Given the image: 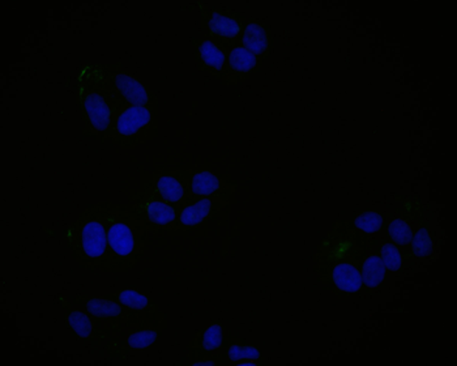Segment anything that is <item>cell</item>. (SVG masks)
<instances>
[{
	"label": "cell",
	"instance_id": "cell-1",
	"mask_svg": "<svg viewBox=\"0 0 457 366\" xmlns=\"http://www.w3.org/2000/svg\"><path fill=\"white\" fill-rule=\"evenodd\" d=\"M148 232L131 207L110 205L107 216L106 274H123L140 263L146 247Z\"/></svg>",
	"mask_w": 457,
	"mask_h": 366
},
{
	"label": "cell",
	"instance_id": "cell-2",
	"mask_svg": "<svg viewBox=\"0 0 457 366\" xmlns=\"http://www.w3.org/2000/svg\"><path fill=\"white\" fill-rule=\"evenodd\" d=\"M112 202L89 205L71 224L67 246L76 263L89 271L107 270V216Z\"/></svg>",
	"mask_w": 457,
	"mask_h": 366
},
{
	"label": "cell",
	"instance_id": "cell-3",
	"mask_svg": "<svg viewBox=\"0 0 457 366\" xmlns=\"http://www.w3.org/2000/svg\"><path fill=\"white\" fill-rule=\"evenodd\" d=\"M78 103L84 135L100 143L109 142L115 115L122 106L107 89L95 66L87 69L79 79Z\"/></svg>",
	"mask_w": 457,
	"mask_h": 366
},
{
	"label": "cell",
	"instance_id": "cell-4",
	"mask_svg": "<svg viewBox=\"0 0 457 366\" xmlns=\"http://www.w3.org/2000/svg\"><path fill=\"white\" fill-rule=\"evenodd\" d=\"M159 112L145 106H122L110 131L109 142L123 149H134L156 139Z\"/></svg>",
	"mask_w": 457,
	"mask_h": 366
},
{
	"label": "cell",
	"instance_id": "cell-5",
	"mask_svg": "<svg viewBox=\"0 0 457 366\" xmlns=\"http://www.w3.org/2000/svg\"><path fill=\"white\" fill-rule=\"evenodd\" d=\"M95 67L120 106H145L159 112L157 96L122 64H95Z\"/></svg>",
	"mask_w": 457,
	"mask_h": 366
},
{
	"label": "cell",
	"instance_id": "cell-6",
	"mask_svg": "<svg viewBox=\"0 0 457 366\" xmlns=\"http://www.w3.org/2000/svg\"><path fill=\"white\" fill-rule=\"evenodd\" d=\"M139 191L180 208L191 199L188 171L161 168L149 171Z\"/></svg>",
	"mask_w": 457,
	"mask_h": 366
},
{
	"label": "cell",
	"instance_id": "cell-7",
	"mask_svg": "<svg viewBox=\"0 0 457 366\" xmlns=\"http://www.w3.org/2000/svg\"><path fill=\"white\" fill-rule=\"evenodd\" d=\"M63 301L88 312L95 320L103 323L110 332H114V337L120 335L132 320L139 318L127 312L120 303L107 295H76L72 297L63 298Z\"/></svg>",
	"mask_w": 457,
	"mask_h": 366
},
{
	"label": "cell",
	"instance_id": "cell-8",
	"mask_svg": "<svg viewBox=\"0 0 457 366\" xmlns=\"http://www.w3.org/2000/svg\"><path fill=\"white\" fill-rule=\"evenodd\" d=\"M131 210L140 220L148 235L156 232H173L179 208L139 191L132 201Z\"/></svg>",
	"mask_w": 457,
	"mask_h": 366
},
{
	"label": "cell",
	"instance_id": "cell-9",
	"mask_svg": "<svg viewBox=\"0 0 457 366\" xmlns=\"http://www.w3.org/2000/svg\"><path fill=\"white\" fill-rule=\"evenodd\" d=\"M168 328L165 315H154V317H141L132 320L126 329L117 335L120 340L123 351H145L159 343L163 329Z\"/></svg>",
	"mask_w": 457,
	"mask_h": 366
},
{
	"label": "cell",
	"instance_id": "cell-10",
	"mask_svg": "<svg viewBox=\"0 0 457 366\" xmlns=\"http://www.w3.org/2000/svg\"><path fill=\"white\" fill-rule=\"evenodd\" d=\"M203 19L210 38L227 49L238 44L246 25L241 13L228 8H213Z\"/></svg>",
	"mask_w": 457,
	"mask_h": 366
},
{
	"label": "cell",
	"instance_id": "cell-11",
	"mask_svg": "<svg viewBox=\"0 0 457 366\" xmlns=\"http://www.w3.org/2000/svg\"><path fill=\"white\" fill-rule=\"evenodd\" d=\"M228 201L212 198H193L179 208L173 232L188 233L202 228L216 218L228 205Z\"/></svg>",
	"mask_w": 457,
	"mask_h": 366
},
{
	"label": "cell",
	"instance_id": "cell-12",
	"mask_svg": "<svg viewBox=\"0 0 457 366\" xmlns=\"http://www.w3.org/2000/svg\"><path fill=\"white\" fill-rule=\"evenodd\" d=\"M318 272L324 283L338 295H355L362 289V276L355 262L318 264Z\"/></svg>",
	"mask_w": 457,
	"mask_h": 366
},
{
	"label": "cell",
	"instance_id": "cell-13",
	"mask_svg": "<svg viewBox=\"0 0 457 366\" xmlns=\"http://www.w3.org/2000/svg\"><path fill=\"white\" fill-rule=\"evenodd\" d=\"M188 187L191 199L212 198L230 202L237 191L233 182L207 169H188Z\"/></svg>",
	"mask_w": 457,
	"mask_h": 366
},
{
	"label": "cell",
	"instance_id": "cell-14",
	"mask_svg": "<svg viewBox=\"0 0 457 366\" xmlns=\"http://www.w3.org/2000/svg\"><path fill=\"white\" fill-rule=\"evenodd\" d=\"M63 305L66 308L64 320L76 339L90 345H100L110 339L112 332L88 312L64 301Z\"/></svg>",
	"mask_w": 457,
	"mask_h": 366
},
{
	"label": "cell",
	"instance_id": "cell-15",
	"mask_svg": "<svg viewBox=\"0 0 457 366\" xmlns=\"http://www.w3.org/2000/svg\"><path fill=\"white\" fill-rule=\"evenodd\" d=\"M320 252L317 256V264L334 263V262L351 261L357 263L361 258L362 249L358 244L355 230L353 232L348 227L345 229L337 230L334 236H329L320 246Z\"/></svg>",
	"mask_w": 457,
	"mask_h": 366
},
{
	"label": "cell",
	"instance_id": "cell-16",
	"mask_svg": "<svg viewBox=\"0 0 457 366\" xmlns=\"http://www.w3.org/2000/svg\"><path fill=\"white\" fill-rule=\"evenodd\" d=\"M263 61L261 58L244 46L234 45L228 49L227 66L222 73L221 83L225 86H238L258 71Z\"/></svg>",
	"mask_w": 457,
	"mask_h": 366
},
{
	"label": "cell",
	"instance_id": "cell-17",
	"mask_svg": "<svg viewBox=\"0 0 457 366\" xmlns=\"http://www.w3.org/2000/svg\"><path fill=\"white\" fill-rule=\"evenodd\" d=\"M227 47L208 38L197 39L194 45V56L197 69L207 72L212 78L221 81L222 73L227 66Z\"/></svg>",
	"mask_w": 457,
	"mask_h": 366
},
{
	"label": "cell",
	"instance_id": "cell-18",
	"mask_svg": "<svg viewBox=\"0 0 457 366\" xmlns=\"http://www.w3.org/2000/svg\"><path fill=\"white\" fill-rule=\"evenodd\" d=\"M238 44L264 61L273 52L272 30L263 22L251 20L246 21Z\"/></svg>",
	"mask_w": 457,
	"mask_h": 366
},
{
	"label": "cell",
	"instance_id": "cell-19",
	"mask_svg": "<svg viewBox=\"0 0 457 366\" xmlns=\"http://www.w3.org/2000/svg\"><path fill=\"white\" fill-rule=\"evenodd\" d=\"M222 364L258 365L261 364V351L255 345L239 339V337H225L224 345L219 352Z\"/></svg>",
	"mask_w": 457,
	"mask_h": 366
},
{
	"label": "cell",
	"instance_id": "cell-20",
	"mask_svg": "<svg viewBox=\"0 0 457 366\" xmlns=\"http://www.w3.org/2000/svg\"><path fill=\"white\" fill-rule=\"evenodd\" d=\"M107 295L114 298L117 303H120L127 312H131L135 317H154V315L162 312L152 298L137 291V289H120V291L109 293Z\"/></svg>",
	"mask_w": 457,
	"mask_h": 366
},
{
	"label": "cell",
	"instance_id": "cell-21",
	"mask_svg": "<svg viewBox=\"0 0 457 366\" xmlns=\"http://www.w3.org/2000/svg\"><path fill=\"white\" fill-rule=\"evenodd\" d=\"M225 329L220 323H213L208 328L200 329L195 334L187 351L202 352V354H217L222 348L225 342Z\"/></svg>",
	"mask_w": 457,
	"mask_h": 366
},
{
	"label": "cell",
	"instance_id": "cell-22",
	"mask_svg": "<svg viewBox=\"0 0 457 366\" xmlns=\"http://www.w3.org/2000/svg\"><path fill=\"white\" fill-rule=\"evenodd\" d=\"M361 276L362 283L370 291H375L382 286L385 281L387 270L383 264L379 254H370L366 256L365 261L361 264Z\"/></svg>",
	"mask_w": 457,
	"mask_h": 366
},
{
	"label": "cell",
	"instance_id": "cell-23",
	"mask_svg": "<svg viewBox=\"0 0 457 366\" xmlns=\"http://www.w3.org/2000/svg\"><path fill=\"white\" fill-rule=\"evenodd\" d=\"M385 224V219L379 212L375 211H366V212L360 213L353 220V228L363 235H374L379 232Z\"/></svg>",
	"mask_w": 457,
	"mask_h": 366
},
{
	"label": "cell",
	"instance_id": "cell-24",
	"mask_svg": "<svg viewBox=\"0 0 457 366\" xmlns=\"http://www.w3.org/2000/svg\"><path fill=\"white\" fill-rule=\"evenodd\" d=\"M413 228L408 220L394 218L388 224V236L397 246H406L413 238Z\"/></svg>",
	"mask_w": 457,
	"mask_h": 366
},
{
	"label": "cell",
	"instance_id": "cell-25",
	"mask_svg": "<svg viewBox=\"0 0 457 366\" xmlns=\"http://www.w3.org/2000/svg\"><path fill=\"white\" fill-rule=\"evenodd\" d=\"M411 244V252H413L414 256H417V258H428L433 253V237H431L430 230L425 225L420 227L416 235H413Z\"/></svg>",
	"mask_w": 457,
	"mask_h": 366
},
{
	"label": "cell",
	"instance_id": "cell-26",
	"mask_svg": "<svg viewBox=\"0 0 457 366\" xmlns=\"http://www.w3.org/2000/svg\"><path fill=\"white\" fill-rule=\"evenodd\" d=\"M379 256L387 271L396 272L403 269L404 259H403L402 253H400L399 247H397L396 245H383V246L380 247Z\"/></svg>",
	"mask_w": 457,
	"mask_h": 366
},
{
	"label": "cell",
	"instance_id": "cell-27",
	"mask_svg": "<svg viewBox=\"0 0 457 366\" xmlns=\"http://www.w3.org/2000/svg\"><path fill=\"white\" fill-rule=\"evenodd\" d=\"M180 362L182 365H222L220 354H202V352L188 351L187 356Z\"/></svg>",
	"mask_w": 457,
	"mask_h": 366
}]
</instances>
